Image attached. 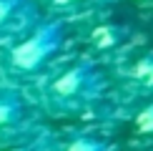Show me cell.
I'll return each mask as SVG.
<instances>
[{"label":"cell","instance_id":"cell-1","mask_svg":"<svg viewBox=\"0 0 153 151\" xmlns=\"http://www.w3.org/2000/svg\"><path fill=\"white\" fill-rule=\"evenodd\" d=\"M100 88V76L93 68V63L80 61L75 66L65 68L58 78L50 83V98L58 106L73 108V106L88 103Z\"/></svg>","mask_w":153,"mask_h":151},{"label":"cell","instance_id":"cell-2","mask_svg":"<svg viewBox=\"0 0 153 151\" xmlns=\"http://www.w3.org/2000/svg\"><path fill=\"white\" fill-rule=\"evenodd\" d=\"M60 43H63V30L58 23L38 25L28 38H23L10 50V63L15 68H20V71H35L53 53H58Z\"/></svg>","mask_w":153,"mask_h":151},{"label":"cell","instance_id":"cell-3","mask_svg":"<svg viewBox=\"0 0 153 151\" xmlns=\"http://www.w3.org/2000/svg\"><path fill=\"white\" fill-rule=\"evenodd\" d=\"M23 118V101L18 93H0V129L18 123Z\"/></svg>","mask_w":153,"mask_h":151},{"label":"cell","instance_id":"cell-4","mask_svg":"<svg viewBox=\"0 0 153 151\" xmlns=\"http://www.w3.org/2000/svg\"><path fill=\"white\" fill-rule=\"evenodd\" d=\"M63 151H105V144L98 136H75Z\"/></svg>","mask_w":153,"mask_h":151},{"label":"cell","instance_id":"cell-5","mask_svg":"<svg viewBox=\"0 0 153 151\" xmlns=\"http://www.w3.org/2000/svg\"><path fill=\"white\" fill-rule=\"evenodd\" d=\"M133 81H138V83L143 86H153V55H146L143 61L136 63V68H133Z\"/></svg>","mask_w":153,"mask_h":151},{"label":"cell","instance_id":"cell-6","mask_svg":"<svg viewBox=\"0 0 153 151\" xmlns=\"http://www.w3.org/2000/svg\"><path fill=\"white\" fill-rule=\"evenodd\" d=\"M23 0H0V28H8V25L20 15Z\"/></svg>","mask_w":153,"mask_h":151},{"label":"cell","instance_id":"cell-7","mask_svg":"<svg viewBox=\"0 0 153 151\" xmlns=\"http://www.w3.org/2000/svg\"><path fill=\"white\" fill-rule=\"evenodd\" d=\"M136 129L141 131V134H153V103H148L136 116Z\"/></svg>","mask_w":153,"mask_h":151},{"label":"cell","instance_id":"cell-8","mask_svg":"<svg viewBox=\"0 0 153 151\" xmlns=\"http://www.w3.org/2000/svg\"><path fill=\"white\" fill-rule=\"evenodd\" d=\"M55 5H68V3H73V0H53Z\"/></svg>","mask_w":153,"mask_h":151},{"label":"cell","instance_id":"cell-9","mask_svg":"<svg viewBox=\"0 0 153 151\" xmlns=\"http://www.w3.org/2000/svg\"><path fill=\"white\" fill-rule=\"evenodd\" d=\"M13 151H35V149H13Z\"/></svg>","mask_w":153,"mask_h":151}]
</instances>
